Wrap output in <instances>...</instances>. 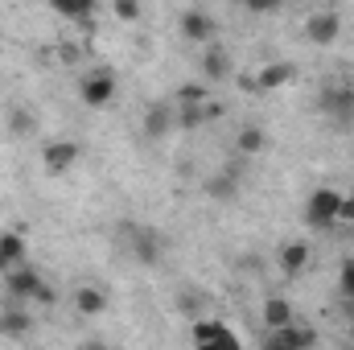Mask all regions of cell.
Here are the masks:
<instances>
[{"label":"cell","mask_w":354,"mask_h":350,"mask_svg":"<svg viewBox=\"0 0 354 350\" xmlns=\"http://www.w3.org/2000/svg\"><path fill=\"white\" fill-rule=\"evenodd\" d=\"M120 243L132 252V260L145 268H157L165 256V239L157 227H140V223H120Z\"/></svg>","instance_id":"1"},{"label":"cell","mask_w":354,"mask_h":350,"mask_svg":"<svg viewBox=\"0 0 354 350\" xmlns=\"http://www.w3.org/2000/svg\"><path fill=\"white\" fill-rule=\"evenodd\" d=\"M338 206H342V194L330 190V185H322V190H313L309 202H305V223H309L313 231H330V227H338Z\"/></svg>","instance_id":"2"},{"label":"cell","mask_w":354,"mask_h":350,"mask_svg":"<svg viewBox=\"0 0 354 350\" xmlns=\"http://www.w3.org/2000/svg\"><path fill=\"white\" fill-rule=\"evenodd\" d=\"M194 350H243L235 330L218 317H198L194 322Z\"/></svg>","instance_id":"3"},{"label":"cell","mask_w":354,"mask_h":350,"mask_svg":"<svg viewBox=\"0 0 354 350\" xmlns=\"http://www.w3.org/2000/svg\"><path fill=\"white\" fill-rule=\"evenodd\" d=\"M79 161H83V145L79 140H46V149H41V165L50 174H66Z\"/></svg>","instance_id":"4"},{"label":"cell","mask_w":354,"mask_h":350,"mask_svg":"<svg viewBox=\"0 0 354 350\" xmlns=\"http://www.w3.org/2000/svg\"><path fill=\"white\" fill-rule=\"evenodd\" d=\"M79 99H83L87 107H107V103L115 99V75H111V71H91V75H83Z\"/></svg>","instance_id":"5"},{"label":"cell","mask_w":354,"mask_h":350,"mask_svg":"<svg viewBox=\"0 0 354 350\" xmlns=\"http://www.w3.org/2000/svg\"><path fill=\"white\" fill-rule=\"evenodd\" d=\"M140 132H145V140H153V145H157V140H165L169 132H177V107H174V103H165V99H161V103H153V107L145 111Z\"/></svg>","instance_id":"6"},{"label":"cell","mask_w":354,"mask_h":350,"mask_svg":"<svg viewBox=\"0 0 354 350\" xmlns=\"http://www.w3.org/2000/svg\"><path fill=\"white\" fill-rule=\"evenodd\" d=\"M214 33H218V21H214L206 8H185V12H181V37H185V42L214 46Z\"/></svg>","instance_id":"7"},{"label":"cell","mask_w":354,"mask_h":350,"mask_svg":"<svg viewBox=\"0 0 354 350\" xmlns=\"http://www.w3.org/2000/svg\"><path fill=\"white\" fill-rule=\"evenodd\" d=\"M41 284H46V280H41V276H37L29 264L12 268V272L4 276V293H8V301H12V305H21V301H33Z\"/></svg>","instance_id":"8"},{"label":"cell","mask_w":354,"mask_h":350,"mask_svg":"<svg viewBox=\"0 0 354 350\" xmlns=\"http://www.w3.org/2000/svg\"><path fill=\"white\" fill-rule=\"evenodd\" d=\"M338 33H342V17H338L334 8H317V12H309V21H305V37H309L313 46H330Z\"/></svg>","instance_id":"9"},{"label":"cell","mask_w":354,"mask_h":350,"mask_svg":"<svg viewBox=\"0 0 354 350\" xmlns=\"http://www.w3.org/2000/svg\"><path fill=\"white\" fill-rule=\"evenodd\" d=\"M239 190H243V177L231 174V169H218V174H210L202 181V194H206L210 202H235Z\"/></svg>","instance_id":"10"},{"label":"cell","mask_w":354,"mask_h":350,"mask_svg":"<svg viewBox=\"0 0 354 350\" xmlns=\"http://www.w3.org/2000/svg\"><path fill=\"white\" fill-rule=\"evenodd\" d=\"M317 107H322L330 120L346 124V120L354 116V91L351 87H326L322 91V99H317Z\"/></svg>","instance_id":"11"},{"label":"cell","mask_w":354,"mask_h":350,"mask_svg":"<svg viewBox=\"0 0 354 350\" xmlns=\"http://www.w3.org/2000/svg\"><path fill=\"white\" fill-rule=\"evenodd\" d=\"M25 264V235L21 231H0V276Z\"/></svg>","instance_id":"12"},{"label":"cell","mask_w":354,"mask_h":350,"mask_svg":"<svg viewBox=\"0 0 354 350\" xmlns=\"http://www.w3.org/2000/svg\"><path fill=\"white\" fill-rule=\"evenodd\" d=\"M202 75H206L210 83H227V79H231V54H227L223 46H206V54H202Z\"/></svg>","instance_id":"13"},{"label":"cell","mask_w":354,"mask_h":350,"mask_svg":"<svg viewBox=\"0 0 354 350\" xmlns=\"http://www.w3.org/2000/svg\"><path fill=\"white\" fill-rule=\"evenodd\" d=\"M29 330H33L29 313H25L21 305H12V301H8V305L0 309V334H4V338H25Z\"/></svg>","instance_id":"14"},{"label":"cell","mask_w":354,"mask_h":350,"mask_svg":"<svg viewBox=\"0 0 354 350\" xmlns=\"http://www.w3.org/2000/svg\"><path fill=\"white\" fill-rule=\"evenodd\" d=\"M292 62H268V66H260V75H256V91H276L284 87V83H292Z\"/></svg>","instance_id":"15"},{"label":"cell","mask_w":354,"mask_h":350,"mask_svg":"<svg viewBox=\"0 0 354 350\" xmlns=\"http://www.w3.org/2000/svg\"><path fill=\"white\" fill-rule=\"evenodd\" d=\"M75 309H79L83 317H99V313L107 309L103 288H95V284H79V288H75Z\"/></svg>","instance_id":"16"},{"label":"cell","mask_w":354,"mask_h":350,"mask_svg":"<svg viewBox=\"0 0 354 350\" xmlns=\"http://www.w3.org/2000/svg\"><path fill=\"white\" fill-rule=\"evenodd\" d=\"M264 145H268V136L260 124H243L239 136H235V153L239 157H256V153H264Z\"/></svg>","instance_id":"17"},{"label":"cell","mask_w":354,"mask_h":350,"mask_svg":"<svg viewBox=\"0 0 354 350\" xmlns=\"http://www.w3.org/2000/svg\"><path fill=\"white\" fill-rule=\"evenodd\" d=\"M4 124H8V132H12L17 140H29V136L37 132V116H33L29 107H8Z\"/></svg>","instance_id":"18"},{"label":"cell","mask_w":354,"mask_h":350,"mask_svg":"<svg viewBox=\"0 0 354 350\" xmlns=\"http://www.w3.org/2000/svg\"><path fill=\"white\" fill-rule=\"evenodd\" d=\"M309 268V243H284L280 252V272L284 276H301Z\"/></svg>","instance_id":"19"},{"label":"cell","mask_w":354,"mask_h":350,"mask_svg":"<svg viewBox=\"0 0 354 350\" xmlns=\"http://www.w3.org/2000/svg\"><path fill=\"white\" fill-rule=\"evenodd\" d=\"M292 326V305L284 297H268L264 301V330H284Z\"/></svg>","instance_id":"20"},{"label":"cell","mask_w":354,"mask_h":350,"mask_svg":"<svg viewBox=\"0 0 354 350\" xmlns=\"http://www.w3.org/2000/svg\"><path fill=\"white\" fill-rule=\"evenodd\" d=\"M174 107H202L206 99H210V87L206 83H181V87L174 91Z\"/></svg>","instance_id":"21"},{"label":"cell","mask_w":354,"mask_h":350,"mask_svg":"<svg viewBox=\"0 0 354 350\" xmlns=\"http://www.w3.org/2000/svg\"><path fill=\"white\" fill-rule=\"evenodd\" d=\"M54 12L66 17V21H91L95 0H54Z\"/></svg>","instance_id":"22"},{"label":"cell","mask_w":354,"mask_h":350,"mask_svg":"<svg viewBox=\"0 0 354 350\" xmlns=\"http://www.w3.org/2000/svg\"><path fill=\"white\" fill-rule=\"evenodd\" d=\"M210 103V99H206ZM206 103L202 107H177V132H198L206 128Z\"/></svg>","instance_id":"23"},{"label":"cell","mask_w":354,"mask_h":350,"mask_svg":"<svg viewBox=\"0 0 354 350\" xmlns=\"http://www.w3.org/2000/svg\"><path fill=\"white\" fill-rule=\"evenodd\" d=\"M338 293H342V301L351 305V313H354V256L342 260V268H338Z\"/></svg>","instance_id":"24"},{"label":"cell","mask_w":354,"mask_h":350,"mask_svg":"<svg viewBox=\"0 0 354 350\" xmlns=\"http://www.w3.org/2000/svg\"><path fill=\"white\" fill-rule=\"evenodd\" d=\"M111 12H115L120 21H140V12H145V8H140L136 0H111Z\"/></svg>","instance_id":"25"},{"label":"cell","mask_w":354,"mask_h":350,"mask_svg":"<svg viewBox=\"0 0 354 350\" xmlns=\"http://www.w3.org/2000/svg\"><path fill=\"white\" fill-rule=\"evenodd\" d=\"M177 309H181V313H189V317H194V313H202V293L185 288V293L177 297Z\"/></svg>","instance_id":"26"},{"label":"cell","mask_w":354,"mask_h":350,"mask_svg":"<svg viewBox=\"0 0 354 350\" xmlns=\"http://www.w3.org/2000/svg\"><path fill=\"white\" fill-rule=\"evenodd\" d=\"M260 350H292V347H288L284 330H264V338H260Z\"/></svg>","instance_id":"27"},{"label":"cell","mask_w":354,"mask_h":350,"mask_svg":"<svg viewBox=\"0 0 354 350\" xmlns=\"http://www.w3.org/2000/svg\"><path fill=\"white\" fill-rule=\"evenodd\" d=\"M338 223H354V194H342V206H338Z\"/></svg>","instance_id":"28"},{"label":"cell","mask_w":354,"mask_h":350,"mask_svg":"<svg viewBox=\"0 0 354 350\" xmlns=\"http://www.w3.org/2000/svg\"><path fill=\"white\" fill-rule=\"evenodd\" d=\"M214 120H223V103L210 99V103H206V124H214Z\"/></svg>","instance_id":"29"},{"label":"cell","mask_w":354,"mask_h":350,"mask_svg":"<svg viewBox=\"0 0 354 350\" xmlns=\"http://www.w3.org/2000/svg\"><path fill=\"white\" fill-rule=\"evenodd\" d=\"M83 350H107V347H99V342H91V347H83Z\"/></svg>","instance_id":"30"},{"label":"cell","mask_w":354,"mask_h":350,"mask_svg":"<svg viewBox=\"0 0 354 350\" xmlns=\"http://www.w3.org/2000/svg\"><path fill=\"white\" fill-rule=\"evenodd\" d=\"M351 330H354V322H351Z\"/></svg>","instance_id":"31"},{"label":"cell","mask_w":354,"mask_h":350,"mask_svg":"<svg viewBox=\"0 0 354 350\" xmlns=\"http://www.w3.org/2000/svg\"><path fill=\"white\" fill-rule=\"evenodd\" d=\"M351 91H354V83H351Z\"/></svg>","instance_id":"32"}]
</instances>
